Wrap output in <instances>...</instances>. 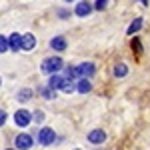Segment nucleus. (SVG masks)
Instances as JSON below:
<instances>
[{
	"label": "nucleus",
	"mask_w": 150,
	"mask_h": 150,
	"mask_svg": "<svg viewBox=\"0 0 150 150\" xmlns=\"http://www.w3.org/2000/svg\"><path fill=\"white\" fill-rule=\"evenodd\" d=\"M64 64H62V58H58V56H50L46 58L44 62H42V72H46V74H58V70L62 68Z\"/></svg>",
	"instance_id": "nucleus-1"
},
{
	"label": "nucleus",
	"mask_w": 150,
	"mask_h": 150,
	"mask_svg": "<svg viewBox=\"0 0 150 150\" xmlns=\"http://www.w3.org/2000/svg\"><path fill=\"white\" fill-rule=\"evenodd\" d=\"M56 140V134H54V130L52 128H48V126H44L40 132H38V142L42 144V146H48V144H52Z\"/></svg>",
	"instance_id": "nucleus-2"
},
{
	"label": "nucleus",
	"mask_w": 150,
	"mask_h": 150,
	"mask_svg": "<svg viewBox=\"0 0 150 150\" xmlns=\"http://www.w3.org/2000/svg\"><path fill=\"white\" fill-rule=\"evenodd\" d=\"M14 142H16V148H18V150H28V148H32V144H34V142H32V136L26 134V132L18 134Z\"/></svg>",
	"instance_id": "nucleus-3"
},
{
	"label": "nucleus",
	"mask_w": 150,
	"mask_h": 150,
	"mask_svg": "<svg viewBox=\"0 0 150 150\" xmlns=\"http://www.w3.org/2000/svg\"><path fill=\"white\" fill-rule=\"evenodd\" d=\"M92 4L88 2V0H80L78 4H76V8H74V14L76 16H80V18H84V16H88L90 12H92Z\"/></svg>",
	"instance_id": "nucleus-4"
},
{
	"label": "nucleus",
	"mask_w": 150,
	"mask_h": 150,
	"mask_svg": "<svg viewBox=\"0 0 150 150\" xmlns=\"http://www.w3.org/2000/svg\"><path fill=\"white\" fill-rule=\"evenodd\" d=\"M104 140H106V132H104L102 128H94L92 132L88 134V142L90 144H96L98 146V144H102Z\"/></svg>",
	"instance_id": "nucleus-5"
},
{
	"label": "nucleus",
	"mask_w": 150,
	"mask_h": 150,
	"mask_svg": "<svg viewBox=\"0 0 150 150\" xmlns=\"http://www.w3.org/2000/svg\"><path fill=\"white\" fill-rule=\"evenodd\" d=\"M30 120H32V116H30V112L28 110H18L16 114H14V122L18 124V126H28L30 124Z\"/></svg>",
	"instance_id": "nucleus-6"
},
{
	"label": "nucleus",
	"mask_w": 150,
	"mask_h": 150,
	"mask_svg": "<svg viewBox=\"0 0 150 150\" xmlns=\"http://www.w3.org/2000/svg\"><path fill=\"white\" fill-rule=\"evenodd\" d=\"M94 64L92 62H82L80 66H78V72H80V78H86V80H88V78H92L94 76Z\"/></svg>",
	"instance_id": "nucleus-7"
},
{
	"label": "nucleus",
	"mask_w": 150,
	"mask_h": 150,
	"mask_svg": "<svg viewBox=\"0 0 150 150\" xmlns=\"http://www.w3.org/2000/svg\"><path fill=\"white\" fill-rule=\"evenodd\" d=\"M50 48L56 50V52H62V50L66 48V38H64V36H54V38L50 40Z\"/></svg>",
	"instance_id": "nucleus-8"
},
{
	"label": "nucleus",
	"mask_w": 150,
	"mask_h": 150,
	"mask_svg": "<svg viewBox=\"0 0 150 150\" xmlns=\"http://www.w3.org/2000/svg\"><path fill=\"white\" fill-rule=\"evenodd\" d=\"M8 46H10V50H22V36L18 32H14L8 38Z\"/></svg>",
	"instance_id": "nucleus-9"
},
{
	"label": "nucleus",
	"mask_w": 150,
	"mask_h": 150,
	"mask_svg": "<svg viewBox=\"0 0 150 150\" xmlns=\"http://www.w3.org/2000/svg\"><path fill=\"white\" fill-rule=\"evenodd\" d=\"M62 82H64V76H60V74H52L50 80H48V88H52V90L56 92L58 88L62 86Z\"/></svg>",
	"instance_id": "nucleus-10"
},
{
	"label": "nucleus",
	"mask_w": 150,
	"mask_h": 150,
	"mask_svg": "<svg viewBox=\"0 0 150 150\" xmlns=\"http://www.w3.org/2000/svg\"><path fill=\"white\" fill-rule=\"evenodd\" d=\"M36 46L34 34H22V50H32Z\"/></svg>",
	"instance_id": "nucleus-11"
},
{
	"label": "nucleus",
	"mask_w": 150,
	"mask_h": 150,
	"mask_svg": "<svg viewBox=\"0 0 150 150\" xmlns=\"http://www.w3.org/2000/svg\"><path fill=\"white\" fill-rule=\"evenodd\" d=\"M76 90H78L80 94H88L90 90H92V84H90V80H86V78H80L78 84H76Z\"/></svg>",
	"instance_id": "nucleus-12"
},
{
	"label": "nucleus",
	"mask_w": 150,
	"mask_h": 150,
	"mask_svg": "<svg viewBox=\"0 0 150 150\" xmlns=\"http://www.w3.org/2000/svg\"><path fill=\"white\" fill-rule=\"evenodd\" d=\"M126 74H128V66H126V64L120 62V64H116V66H114V76H116V78H124Z\"/></svg>",
	"instance_id": "nucleus-13"
},
{
	"label": "nucleus",
	"mask_w": 150,
	"mask_h": 150,
	"mask_svg": "<svg viewBox=\"0 0 150 150\" xmlns=\"http://www.w3.org/2000/svg\"><path fill=\"white\" fill-rule=\"evenodd\" d=\"M140 28H142V18H136V20H134V22L130 24V26H128V34H136V32H138Z\"/></svg>",
	"instance_id": "nucleus-14"
},
{
	"label": "nucleus",
	"mask_w": 150,
	"mask_h": 150,
	"mask_svg": "<svg viewBox=\"0 0 150 150\" xmlns=\"http://www.w3.org/2000/svg\"><path fill=\"white\" fill-rule=\"evenodd\" d=\"M30 98H32V90H30V88H24V90L18 92V100H20V102H26V100H30Z\"/></svg>",
	"instance_id": "nucleus-15"
},
{
	"label": "nucleus",
	"mask_w": 150,
	"mask_h": 150,
	"mask_svg": "<svg viewBox=\"0 0 150 150\" xmlns=\"http://www.w3.org/2000/svg\"><path fill=\"white\" fill-rule=\"evenodd\" d=\"M60 90L62 92L70 94L72 90H74V84H72V80H68V78H64V82H62V86H60Z\"/></svg>",
	"instance_id": "nucleus-16"
},
{
	"label": "nucleus",
	"mask_w": 150,
	"mask_h": 150,
	"mask_svg": "<svg viewBox=\"0 0 150 150\" xmlns=\"http://www.w3.org/2000/svg\"><path fill=\"white\" fill-rule=\"evenodd\" d=\"M66 76H68V80H74V78L80 80V72H78V68H74V66H70V68L66 70Z\"/></svg>",
	"instance_id": "nucleus-17"
},
{
	"label": "nucleus",
	"mask_w": 150,
	"mask_h": 150,
	"mask_svg": "<svg viewBox=\"0 0 150 150\" xmlns=\"http://www.w3.org/2000/svg\"><path fill=\"white\" fill-rule=\"evenodd\" d=\"M40 92H42V96H44V98H48V100H50V98H54V96H56V92H54V90H52V88H42V90H40Z\"/></svg>",
	"instance_id": "nucleus-18"
},
{
	"label": "nucleus",
	"mask_w": 150,
	"mask_h": 150,
	"mask_svg": "<svg viewBox=\"0 0 150 150\" xmlns=\"http://www.w3.org/2000/svg\"><path fill=\"white\" fill-rule=\"evenodd\" d=\"M8 40H6V36H0V52H6L8 50Z\"/></svg>",
	"instance_id": "nucleus-19"
},
{
	"label": "nucleus",
	"mask_w": 150,
	"mask_h": 150,
	"mask_svg": "<svg viewBox=\"0 0 150 150\" xmlns=\"http://www.w3.org/2000/svg\"><path fill=\"white\" fill-rule=\"evenodd\" d=\"M106 6H108V0H96V4H94L96 10H104Z\"/></svg>",
	"instance_id": "nucleus-20"
},
{
	"label": "nucleus",
	"mask_w": 150,
	"mask_h": 150,
	"mask_svg": "<svg viewBox=\"0 0 150 150\" xmlns=\"http://www.w3.org/2000/svg\"><path fill=\"white\" fill-rule=\"evenodd\" d=\"M6 118H8V114H6V110H0V126L6 122Z\"/></svg>",
	"instance_id": "nucleus-21"
},
{
	"label": "nucleus",
	"mask_w": 150,
	"mask_h": 150,
	"mask_svg": "<svg viewBox=\"0 0 150 150\" xmlns=\"http://www.w3.org/2000/svg\"><path fill=\"white\" fill-rule=\"evenodd\" d=\"M34 120H36V122H42V120H44V114H42V112H36V114H34Z\"/></svg>",
	"instance_id": "nucleus-22"
},
{
	"label": "nucleus",
	"mask_w": 150,
	"mask_h": 150,
	"mask_svg": "<svg viewBox=\"0 0 150 150\" xmlns=\"http://www.w3.org/2000/svg\"><path fill=\"white\" fill-rule=\"evenodd\" d=\"M140 2H142V4H148V0H140Z\"/></svg>",
	"instance_id": "nucleus-23"
},
{
	"label": "nucleus",
	"mask_w": 150,
	"mask_h": 150,
	"mask_svg": "<svg viewBox=\"0 0 150 150\" xmlns=\"http://www.w3.org/2000/svg\"><path fill=\"white\" fill-rule=\"evenodd\" d=\"M66 2H74V0H66Z\"/></svg>",
	"instance_id": "nucleus-24"
},
{
	"label": "nucleus",
	"mask_w": 150,
	"mask_h": 150,
	"mask_svg": "<svg viewBox=\"0 0 150 150\" xmlns=\"http://www.w3.org/2000/svg\"><path fill=\"white\" fill-rule=\"evenodd\" d=\"M0 84H2V80H0Z\"/></svg>",
	"instance_id": "nucleus-25"
},
{
	"label": "nucleus",
	"mask_w": 150,
	"mask_h": 150,
	"mask_svg": "<svg viewBox=\"0 0 150 150\" xmlns=\"http://www.w3.org/2000/svg\"><path fill=\"white\" fill-rule=\"evenodd\" d=\"M76 150H80V148H76Z\"/></svg>",
	"instance_id": "nucleus-26"
},
{
	"label": "nucleus",
	"mask_w": 150,
	"mask_h": 150,
	"mask_svg": "<svg viewBox=\"0 0 150 150\" xmlns=\"http://www.w3.org/2000/svg\"><path fill=\"white\" fill-rule=\"evenodd\" d=\"M8 150H12V148H8Z\"/></svg>",
	"instance_id": "nucleus-27"
}]
</instances>
